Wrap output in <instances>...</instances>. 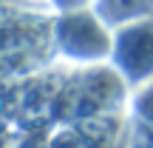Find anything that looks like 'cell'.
Instances as JSON below:
<instances>
[{"mask_svg": "<svg viewBox=\"0 0 153 148\" xmlns=\"http://www.w3.org/2000/svg\"><path fill=\"white\" fill-rule=\"evenodd\" d=\"M54 43L62 57L74 63H102L114 51V29L94 11V6L62 11L54 17Z\"/></svg>", "mask_w": 153, "mask_h": 148, "instance_id": "obj_1", "label": "cell"}, {"mask_svg": "<svg viewBox=\"0 0 153 148\" xmlns=\"http://www.w3.org/2000/svg\"><path fill=\"white\" fill-rule=\"evenodd\" d=\"M54 49V20H45L31 11H23L17 17L6 14V71L20 57V74H26L48 63Z\"/></svg>", "mask_w": 153, "mask_h": 148, "instance_id": "obj_2", "label": "cell"}, {"mask_svg": "<svg viewBox=\"0 0 153 148\" xmlns=\"http://www.w3.org/2000/svg\"><path fill=\"white\" fill-rule=\"evenodd\" d=\"M111 66L125 77L128 86L153 83V17L128 23L114 32Z\"/></svg>", "mask_w": 153, "mask_h": 148, "instance_id": "obj_3", "label": "cell"}, {"mask_svg": "<svg viewBox=\"0 0 153 148\" xmlns=\"http://www.w3.org/2000/svg\"><path fill=\"white\" fill-rule=\"evenodd\" d=\"M94 11L116 32L128 23L153 17V0H94Z\"/></svg>", "mask_w": 153, "mask_h": 148, "instance_id": "obj_4", "label": "cell"}, {"mask_svg": "<svg viewBox=\"0 0 153 148\" xmlns=\"http://www.w3.org/2000/svg\"><path fill=\"white\" fill-rule=\"evenodd\" d=\"M133 114H136V120L142 125L153 128V83H148V86H142L136 91V97H133Z\"/></svg>", "mask_w": 153, "mask_h": 148, "instance_id": "obj_5", "label": "cell"}, {"mask_svg": "<svg viewBox=\"0 0 153 148\" xmlns=\"http://www.w3.org/2000/svg\"><path fill=\"white\" fill-rule=\"evenodd\" d=\"M51 6L57 9V14L62 11H76V9H88L91 0H51Z\"/></svg>", "mask_w": 153, "mask_h": 148, "instance_id": "obj_6", "label": "cell"}]
</instances>
